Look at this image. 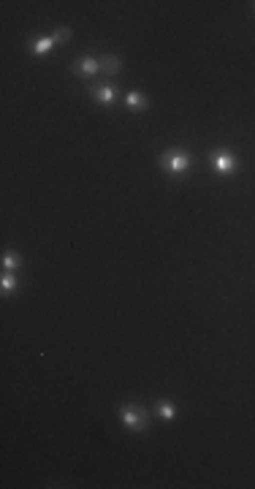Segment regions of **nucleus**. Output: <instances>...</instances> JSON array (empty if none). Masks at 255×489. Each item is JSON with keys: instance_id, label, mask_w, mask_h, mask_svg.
Wrapping results in <instances>:
<instances>
[{"instance_id": "1", "label": "nucleus", "mask_w": 255, "mask_h": 489, "mask_svg": "<svg viewBox=\"0 0 255 489\" xmlns=\"http://www.w3.org/2000/svg\"><path fill=\"white\" fill-rule=\"evenodd\" d=\"M160 166H163L166 171L179 174V171H185L190 166V155L185 150H169V152H163V158H160Z\"/></svg>"}, {"instance_id": "2", "label": "nucleus", "mask_w": 255, "mask_h": 489, "mask_svg": "<svg viewBox=\"0 0 255 489\" xmlns=\"http://www.w3.org/2000/svg\"><path fill=\"white\" fill-rule=\"evenodd\" d=\"M122 424L130 427V430H144V427H147V413L139 411V408H133V405H125V408H122Z\"/></svg>"}, {"instance_id": "3", "label": "nucleus", "mask_w": 255, "mask_h": 489, "mask_svg": "<svg viewBox=\"0 0 255 489\" xmlns=\"http://www.w3.org/2000/svg\"><path fill=\"white\" fill-rule=\"evenodd\" d=\"M212 166L217 171H223V174H228V171L236 169V158L228 150H217V152H212Z\"/></svg>"}, {"instance_id": "4", "label": "nucleus", "mask_w": 255, "mask_h": 489, "mask_svg": "<svg viewBox=\"0 0 255 489\" xmlns=\"http://www.w3.org/2000/svg\"><path fill=\"white\" fill-rule=\"evenodd\" d=\"M68 35H71V33H68V30H60V33L49 35V38H38V41H33V52H35V54H46L49 49H52L54 44H57V41H65Z\"/></svg>"}, {"instance_id": "5", "label": "nucleus", "mask_w": 255, "mask_h": 489, "mask_svg": "<svg viewBox=\"0 0 255 489\" xmlns=\"http://www.w3.org/2000/svg\"><path fill=\"white\" fill-rule=\"evenodd\" d=\"M73 71L84 73V76H92L95 71H101V63H98V60H92V57H84V60H76V63H73Z\"/></svg>"}, {"instance_id": "6", "label": "nucleus", "mask_w": 255, "mask_h": 489, "mask_svg": "<svg viewBox=\"0 0 255 489\" xmlns=\"http://www.w3.org/2000/svg\"><path fill=\"white\" fill-rule=\"evenodd\" d=\"M95 98L101 103H111V101H114V87H109V84H106V87H98L95 90Z\"/></svg>"}, {"instance_id": "7", "label": "nucleus", "mask_w": 255, "mask_h": 489, "mask_svg": "<svg viewBox=\"0 0 255 489\" xmlns=\"http://www.w3.org/2000/svg\"><path fill=\"white\" fill-rule=\"evenodd\" d=\"M101 68L106 73H117V71H120V57H103L101 60Z\"/></svg>"}, {"instance_id": "8", "label": "nucleus", "mask_w": 255, "mask_h": 489, "mask_svg": "<svg viewBox=\"0 0 255 489\" xmlns=\"http://www.w3.org/2000/svg\"><path fill=\"white\" fill-rule=\"evenodd\" d=\"M160 416H163L166 422H171V419L177 416V411H174V405H171V402H160Z\"/></svg>"}, {"instance_id": "9", "label": "nucleus", "mask_w": 255, "mask_h": 489, "mask_svg": "<svg viewBox=\"0 0 255 489\" xmlns=\"http://www.w3.org/2000/svg\"><path fill=\"white\" fill-rule=\"evenodd\" d=\"M125 101L130 103V106H136V109H139V106H147V101L139 95V92H128V95H125Z\"/></svg>"}, {"instance_id": "10", "label": "nucleus", "mask_w": 255, "mask_h": 489, "mask_svg": "<svg viewBox=\"0 0 255 489\" xmlns=\"http://www.w3.org/2000/svg\"><path fill=\"white\" fill-rule=\"evenodd\" d=\"M3 267L5 269H16V256H14V253H5V256H3Z\"/></svg>"}, {"instance_id": "11", "label": "nucleus", "mask_w": 255, "mask_h": 489, "mask_svg": "<svg viewBox=\"0 0 255 489\" xmlns=\"http://www.w3.org/2000/svg\"><path fill=\"white\" fill-rule=\"evenodd\" d=\"M14 286H16V280H14L11 275H5V277H3V291L8 294V291H14Z\"/></svg>"}]
</instances>
